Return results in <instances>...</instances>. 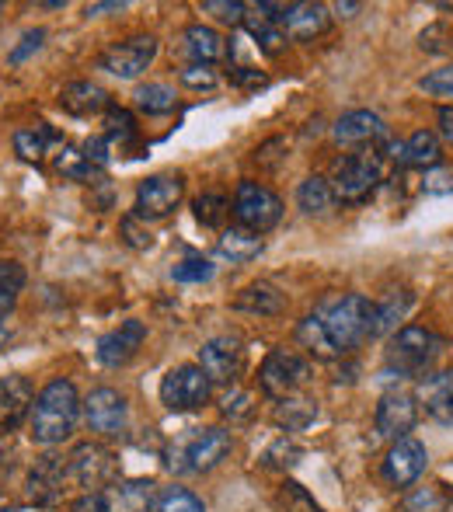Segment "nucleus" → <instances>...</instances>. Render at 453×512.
Returning a JSON list of instances; mask_svg holds the SVG:
<instances>
[{
	"mask_svg": "<svg viewBox=\"0 0 453 512\" xmlns=\"http://www.w3.org/2000/svg\"><path fill=\"white\" fill-rule=\"evenodd\" d=\"M84 411V401L77 398V387L70 380L56 377L35 394L32 415H28V436L39 446H56L74 436L77 418Z\"/></svg>",
	"mask_w": 453,
	"mask_h": 512,
	"instance_id": "obj_1",
	"label": "nucleus"
},
{
	"mask_svg": "<svg viewBox=\"0 0 453 512\" xmlns=\"http://www.w3.org/2000/svg\"><path fill=\"white\" fill-rule=\"evenodd\" d=\"M314 314L321 317L328 338L339 349V356L363 345L366 338H377V304L366 300L363 293H345V297L325 300Z\"/></svg>",
	"mask_w": 453,
	"mask_h": 512,
	"instance_id": "obj_2",
	"label": "nucleus"
},
{
	"mask_svg": "<svg viewBox=\"0 0 453 512\" xmlns=\"http://www.w3.org/2000/svg\"><path fill=\"white\" fill-rule=\"evenodd\" d=\"M384 182V154L380 150H356L335 161L332 168V192L342 203H363L373 189Z\"/></svg>",
	"mask_w": 453,
	"mask_h": 512,
	"instance_id": "obj_3",
	"label": "nucleus"
},
{
	"mask_svg": "<svg viewBox=\"0 0 453 512\" xmlns=\"http://www.w3.org/2000/svg\"><path fill=\"white\" fill-rule=\"evenodd\" d=\"M440 352L443 338L436 331L422 328V324H405L401 331H394L391 345H387V366L398 370L401 377H422Z\"/></svg>",
	"mask_w": 453,
	"mask_h": 512,
	"instance_id": "obj_4",
	"label": "nucleus"
},
{
	"mask_svg": "<svg viewBox=\"0 0 453 512\" xmlns=\"http://www.w3.org/2000/svg\"><path fill=\"white\" fill-rule=\"evenodd\" d=\"M230 446H234V439H230L227 429H220V425H213V429H196L189 439H182L178 446H171L168 450V467L171 471H213L217 464H224Z\"/></svg>",
	"mask_w": 453,
	"mask_h": 512,
	"instance_id": "obj_5",
	"label": "nucleus"
},
{
	"mask_svg": "<svg viewBox=\"0 0 453 512\" xmlns=\"http://www.w3.org/2000/svg\"><path fill=\"white\" fill-rule=\"evenodd\" d=\"M311 380V363L304 356L290 349H272L265 356L262 370H258V387H262L269 398H293L300 387Z\"/></svg>",
	"mask_w": 453,
	"mask_h": 512,
	"instance_id": "obj_6",
	"label": "nucleus"
},
{
	"mask_svg": "<svg viewBox=\"0 0 453 512\" xmlns=\"http://www.w3.org/2000/svg\"><path fill=\"white\" fill-rule=\"evenodd\" d=\"M234 216H237V227L251 230V234H265L279 223L283 216V203L272 189L258 182H241L234 192Z\"/></svg>",
	"mask_w": 453,
	"mask_h": 512,
	"instance_id": "obj_7",
	"label": "nucleus"
},
{
	"mask_svg": "<svg viewBox=\"0 0 453 512\" xmlns=\"http://www.w3.org/2000/svg\"><path fill=\"white\" fill-rule=\"evenodd\" d=\"M213 394V384L199 363H185V366H175V370L164 373L161 380V401L164 408L171 411H196L210 401Z\"/></svg>",
	"mask_w": 453,
	"mask_h": 512,
	"instance_id": "obj_8",
	"label": "nucleus"
},
{
	"mask_svg": "<svg viewBox=\"0 0 453 512\" xmlns=\"http://www.w3.org/2000/svg\"><path fill=\"white\" fill-rule=\"evenodd\" d=\"M67 471H70V478L81 488H88V492H105L109 485H115L119 467H115V457L105 446L81 443V446H74V453L67 457Z\"/></svg>",
	"mask_w": 453,
	"mask_h": 512,
	"instance_id": "obj_9",
	"label": "nucleus"
},
{
	"mask_svg": "<svg viewBox=\"0 0 453 512\" xmlns=\"http://www.w3.org/2000/svg\"><path fill=\"white\" fill-rule=\"evenodd\" d=\"M426 464H429L426 446H422L415 436H405V439H394L391 450L384 453L380 474H384V481L391 488H408L426 474Z\"/></svg>",
	"mask_w": 453,
	"mask_h": 512,
	"instance_id": "obj_10",
	"label": "nucleus"
},
{
	"mask_svg": "<svg viewBox=\"0 0 453 512\" xmlns=\"http://www.w3.org/2000/svg\"><path fill=\"white\" fill-rule=\"evenodd\" d=\"M154 56H157V39H154V35H133V39L115 42L112 49H105L102 60H98V67L109 70L112 77L129 81V77H140L143 70L154 63Z\"/></svg>",
	"mask_w": 453,
	"mask_h": 512,
	"instance_id": "obj_11",
	"label": "nucleus"
},
{
	"mask_svg": "<svg viewBox=\"0 0 453 512\" xmlns=\"http://www.w3.org/2000/svg\"><path fill=\"white\" fill-rule=\"evenodd\" d=\"M126 418H129V408H126V398L112 387H95V391L84 398V422H88L91 432L98 436L112 439L119 432H126Z\"/></svg>",
	"mask_w": 453,
	"mask_h": 512,
	"instance_id": "obj_12",
	"label": "nucleus"
},
{
	"mask_svg": "<svg viewBox=\"0 0 453 512\" xmlns=\"http://www.w3.org/2000/svg\"><path fill=\"white\" fill-rule=\"evenodd\" d=\"M199 370L210 377V384H237L244 370V345L230 335L210 338L199 349Z\"/></svg>",
	"mask_w": 453,
	"mask_h": 512,
	"instance_id": "obj_13",
	"label": "nucleus"
},
{
	"mask_svg": "<svg viewBox=\"0 0 453 512\" xmlns=\"http://www.w3.org/2000/svg\"><path fill=\"white\" fill-rule=\"evenodd\" d=\"M415 422H419V401L405 391H387L373 415L377 436L384 439H405L415 429Z\"/></svg>",
	"mask_w": 453,
	"mask_h": 512,
	"instance_id": "obj_14",
	"label": "nucleus"
},
{
	"mask_svg": "<svg viewBox=\"0 0 453 512\" xmlns=\"http://www.w3.org/2000/svg\"><path fill=\"white\" fill-rule=\"evenodd\" d=\"M185 182L182 175H150L136 189V216H168L171 209L182 203Z\"/></svg>",
	"mask_w": 453,
	"mask_h": 512,
	"instance_id": "obj_15",
	"label": "nucleus"
},
{
	"mask_svg": "<svg viewBox=\"0 0 453 512\" xmlns=\"http://www.w3.org/2000/svg\"><path fill=\"white\" fill-rule=\"evenodd\" d=\"M143 338H147V324L143 321H122L119 328L109 331V335H102L98 338V349H95V356H98V363L102 366H126L129 359L140 352V345H143Z\"/></svg>",
	"mask_w": 453,
	"mask_h": 512,
	"instance_id": "obj_16",
	"label": "nucleus"
},
{
	"mask_svg": "<svg viewBox=\"0 0 453 512\" xmlns=\"http://www.w3.org/2000/svg\"><path fill=\"white\" fill-rule=\"evenodd\" d=\"M67 460L60 457H42L35 460V467L28 471L25 481V495L32 506H53L63 495V478H67Z\"/></svg>",
	"mask_w": 453,
	"mask_h": 512,
	"instance_id": "obj_17",
	"label": "nucleus"
},
{
	"mask_svg": "<svg viewBox=\"0 0 453 512\" xmlns=\"http://www.w3.org/2000/svg\"><path fill=\"white\" fill-rule=\"evenodd\" d=\"M105 512H150L157 506V485L147 478L115 481L102 492Z\"/></svg>",
	"mask_w": 453,
	"mask_h": 512,
	"instance_id": "obj_18",
	"label": "nucleus"
},
{
	"mask_svg": "<svg viewBox=\"0 0 453 512\" xmlns=\"http://www.w3.org/2000/svg\"><path fill=\"white\" fill-rule=\"evenodd\" d=\"M328 25H332V14H328L325 4L300 0V4L283 7V32H286V39L307 42V39H314V35L328 32Z\"/></svg>",
	"mask_w": 453,
	"mask_h": 512,
	"instance_id": "obj_19",
	"label": "nucleus"
},
{
	"mask_svg": "<svg viewBox=\"0 0 453 512\" xmlns=\"http://www.w3.org/2000/svg\"><path fill=\"white\" fill-rule=\"evenodd\" d=\"M35 391L28 377H0V432H11L32 415Z\"/></svg>",
	"mask_w": 453,
	"mask_h": 512,
	"instance_id": "obj_20",
	"label": "nucleus"
},
{
	"mask_svg": "<svg viewBox=\"0 0 453 512\" xmlns=\"http://www.w3.org/2000/svg\"><path fill=\"white\" fill-rule=\"evenodd\" d=\"M415 401L426 408L429 418H436V422H443V425H453V370L429 373L426 380H419Z\"/></svg>",
	"mask_w": 453,
	"mask_h": 512,
	"instance_id": "obj_21",
	"label": "nucleus"
},
{
	"mask_svg": "<svg viewBox=\"0 0 453 512\" xmlns=\"http://www.w3.org/2000/svg\"><path fill=\"white\" fill-rule=\"evenodd\" d=\"M332 133L342 147H363V143H373V140H387V122L380 119L377 112L359 108V112L342 115V119L335 122Z\"/></svg>",
	"mask_w": 453,
	"mask_h": 512,
	"instance_id": "obj_22",
	"label": "nucleus"
},
{
	"mask_svg": "<svg viewBox=\"0 0 453 512\" xmlns=\"http://www.w3.org/2000/svg\"><path fill=\"white\" fill-rule=\"evenodd\" d=\"M60 108L67 115H77V119H88V115H98V112H109L112 102H109V91L98 88L91 81H74L60 91Z\"/></svg>",
	"mask_w": 453,
	"mask_h": 512,
	"instance_id": "obj_23",
	"label": "nucleus"
},
{
	"mask_svg": "<svg viewBox=\"0 0 453 512\" xmlns=\"http://www.w3.org/2000/svg\"><path fill=\"white\" fill-rule=\"evenodd\" d=\"M182 53L189 56L192 63H210L213 67V63L227 56V46L210 25H192V28H185V35H182Z\"/></svg>",
	"mask_w": 453,
	"mask_h": 512,
	"instance_id": "obj_24",
	"label": "nucleus"
},
{
	"mask_svg": "<svg viewBox=\"0 0 453 512\" xmlns=\"http://www.w3.org/2000/svg\"><path fill=\"white\" fill-rule=\"evenodd\" d=\"M283 307H286V297L272 283H251L234 297V310L258 314V317H272V314H279Z\"/></svg>",
	"mask_w": 453,
	"mask_h": 512,
	"instance_id": "obj_25",
	"label": "nucleus"
},
{
	"mask_svg": "<svg viewBox=\"0 0 453 512\" xmlns=\"http://www.w3.org/2000/svg\"><path fill=\"white\" fill-rule=\"evenodd\" d=\"M217 255L230 265H244V262H251V258L262 255V237L251 234V230H244V227H230L220 234Z\"/></svg>",
	"mask_w": 453,
	"mask_h": 512,
	"instance_id": "obj_26",
	"label": "nucleus"
},
{
	"mask_svg": "<svg viewBox=\"0 0 453 512\" xmlns=\"http://www.w3.org/2000/svg\"><path fill=\"white\" fill-rule=\"evenodd\" d=\"M440 157H443L440 136L419 129V133L408 136V143H401L398 161L405 164V168H436V164H440Z\"/></svg>",
	"mask_w": 453,
	"mask_h": 512,
	"instance_id": "obj_27",
	"label": "nucleus"
},
{
	"mask_svg": "<svg viewBox=\"0 0 453 512\" xmlns=\"http://www.w3.org/2000/svg\"><path fill=\"white\" fill-rule=\"evenodd\" d=\"M314 418H318V401H311V398H283L276 405V411H272V422L286 432L307 429Z\"/></svg>",
	"mask_w": 453,
	"mask_h": 512,
	"instance_id": "obj_28",
	"label": "nucleus"
},
{
	"mask_svg": "<svg viewBox=\"0 0 453 512\" xmlns=\"http://www.w3.org/2000/svg\"><path fill=\"white\" fill-rule=\"evenodd\" d=\"M297 338H300V345L311 352V356L339 359V349L332 345V338H328V331H325V324H321L318 314H307L304 321L297 324Z\"/></svg>",
	"mask_w": 453,
	"mask_h": 512,
	"instance_id": "obj_29",
	"label": "nucleus"
},
{
	"mask_svg": "<svg viewBox=\"0 0 453 512\" xmlns=\"http://www.w3.org/2000/svg\"><path fill=\"white\" fill-rule=\"evenodd\" d=\"M297 203H300L304 213H311V216L328 213V209L335 206L332 182H328V178H318V175L304 178V182H300V189H297Z\"/></svg>",
	"mask_w": 453,
	"mask_h": 512,
	"instance_id": "obj_30",
	"label": "nucleus"
},
{
	"mask_svg": "<svg viewBox=\"0 0 453 512\" xmlns=\"http://www.w3.org/2000/svg\"><path fill=\"white\" fill-rule=\"evenodd\" d=\"M412 304H415V297L408 290L387 293L384 304H377V335H391V331H398V324L408 317Z\"/></svg>",
	"mask_w": 453,
	"mask_h": 512,
	"instance_id": "obj_31",
	"label": "nucleus"
},
{
	"mask_svg": "<svg viewBox=\"0 0 453 512\" xmlns=\"http://www.w3.org/2000/svg\"><path fill=\"white\" fill-rule=\"evenodd\" d=\"M53 140H56V133L46 122H42V126L18 129V133H14V154H18L21 161H42V154H46V147Z\"/></svg>",
	"mask_w": 453,
	"mask_h": 512,
	"instance_id": "obj_32",
	"label": "nucleus"
},
{
	"mask_svg": "<svg viewBox=\"0 0 453 512\" xmlns=\"http://www.w3.org/2000/svg\"><path fill=\"white\" fill-rule=\"evenodd\" d=\"M175 102L178 98L168 84H143L133 95V105L140 108L143 115H168V112H175Z\"/></svg>",
	"mask_w": 453,
	"mask_h": 512,
	"instance_id": "obj_33",
	"label": "nucleus"
},
{
	"mask_svg": "<svg viewBox=\"0 0 453 512\" xmlns=\"http://www.w3.org/2000/svg\"><path fill=\"white\" fill-rule=\"evenodd\" d=\"M453 502V495L447 492V485H429V488H415L405 499L408 512H447Z\"/></svg>",
	"mask_w": 453,
	"mask_h": 512,
	"instance_id": "obj_34",
	"label": "nucleus"
},
{
	"mask_svg": "<svg viewBox=\"0 0 453 512\" xmlns=\"http://www.w3.org/2000/svg\"><path fill=\"white\" fill-rule=\"evenodd\" d=\"M154 512H206L203 499L199 495H192L189 488H164V492H157V506Z\"/></svg>",
	"mask_w": 453,
	"mask_h": 512,
	"instance_id": "obj_35",
	"label": "nucleus"
},
{
	"mask_svg": "<svg viewBox=\"0 0 453 512\" xmlns=\"http://www.w3.org/2000/svg\"><path fill=\"white\" fill-rule=\"evenodd\" d=\"M56 171H60L63 178H74V182H88L91 175H95V164L84 157V150L77 147H63L60 154H56Z\"/></svg>",
	"mask_w": 453,
	"mask_h": 512,
	"instance_id": "obj_36",
	"label": "nucleus"
},
{
	"mask_svg": "<svg viewBox=\"0 0 453 512\" xmlns=\"http://www.w3.org/2000/svg\"><path fill=\"white\" fill-rule=\"evenodd\" d=\"M192 209H196V220L203 223V227H224L230 203L220 196V192H203V196L192 203Z\"/></svg>",
	"mask_w": 453,
	"mask_h": 512,
	"instance_id": "obj_37",
	"label": "nucleus"
},
{
	"mask_svg": "<svg viewBox=\"0 0 453 512\" xmlns=\"http://www.w3.org/2000/svg\"><path fill=\"white\" fill-rule=\"evenodd\" d=\"M279 506H283V512H325L314 502V495L304 485H297V481H283L279 485Z\"/></svg>",
	"mask_w": 453,
	"mask_h": 512,
	"instance_id": "obj_38",
	"label": "nucleus"
},
{
	"mask_svg": "<svg viewBox=\"0 0 453 512\" xmlns=\"http://www.w3.org/2000/svg\"><path fill=\"white\" fill-rule=\"evenodd\" d=\"M300 457H304L300 443H293L290 436H279L276 443L262 453V467H279V471H286V467H293Z\"/></svg>",
	"mask_w": 453,
	"mask_h": 512,
	"instance_id": "obj_39",
	"label": "nucleus"
},
{
	"mask_svg": "<svg viewBox=\"0 0 453 512\" xmlns=\"http://www.w3.org/2000/svg\"><path fill=\"white\" fill-rule=\"evenodd\" d=\"M220 411H224V418H230V422H244V418L255 415V394L234 387V391H227L220 398Z\"/></svg>",
	"mask_w": 453,
	"mask_h": 512,
	"instance_id": "obj_40",
	"label": "nucleus"
},
{
	"mask_svg": "<svg viewBox=\"0 0 453 512\" xmlns=\"http://www.w3.org/2000/svg\"><path fill=\"white\" fill-rule=\"evenodd\" d=\"M171 279L175 283H206V279H213V265L203 255H189L171 269Z\"/></svg>",
	"mask_w": 453,
	"mask_h": 512,
	"instance_id": "obj_41",
	"label": "nucleus"
},
{
	"mask_svg": "<svg viewBox=\"0 0 453 512\" xmlns=\"http://www.w3.org/2000/svg\"><path fill=\"white\" fill-rule=\"evenodd\" d=\"M105 126H109V140H119V143H126V140H136V119L126 112V108H109L105 112Z\"/></svg>",
	"mask_w": 453,
	"mask_h": 512,
	"instance_id": "obj_42",
	"label": "nucleus"
},
{
	"mask_svg": "<svg viewBox=\"0 0 453 512\" xmlns=\"http://www.w3.org/2000/svg\"><path fill=\"white\" fill-rule=\"evenodd\" d=\"M182 84L192 91H213L220 84V74L210 63H189V67L182 70Z\"/></svg>",
	"mask_w": 453,
	"mask_h": 512,
	"instance_id": "obj_43",
	"label": "nucleus"
},
{
	"mask_svg": "<svg viewBox=\"0 0 453 512\" xmlns=\"http://www.w3.org/2000/svg\"><path fill=\"white\" fill-rule=\"evenodd\" d=\"M203 11L213 14L217 21H224V25H244V14H248V7L237 4V0H206Z\"/></svg>",
	"mask_w": 453,
	"mask_h": 512,
	"instance_id": "obj_44",
	"label": "nucleus"
},
{
	"mask_svg": "<svg viewBox=\"0 0 453 512\" xmlns=\"http://www.w3.org/2000/svg\"><path fill=\"white\" fill-rule=\"evenodd\" d=\"M419 88L426 91V95L453 98V63H447V67H440V70H433V74H426L419 81Z\"/></svg>",
	"mask_w": 453,
	"mask_h": 512,
	"instance_id": "obj_45",
	"label": "nucleus"
},
{
	"mask_svg": "<svg viewBox=\"0 0 453 512\" xmlns=\"http://www.w3.org/2000/svg\"><path fill=\"white\" fill-rule=\"evenodd\" d=\"M42 42H46V28H32V32H25L18 46L11 49V63H25L32 53H39Z\"/></svg>",
	"mask_w": 453,
	"mask_h": 512,
	"instance_id": "obj_46",
	"label": "nucleus"
},
{
	"mask_svg": "<svg viewBox=\"0 0 453 512\" xmlns=\"http://www.w3.org/2000/svg\"><path fill=\"white\" fill-rule=\"evenodd\" d=\"M21 286H25V269L18 262H0V293L18 297Z\"/></svg>",
	"mask_w": 453,
	"mask_h": 512,
	"instance_id": "obj_47",
	"label": "nucleus"
},
{
	"mask_svg": "<svg viewBox=\"0 0 453 512\" xmlns=\"http://www.w3.org/2000/svg\"><path fill=\"white\" fill-rule=\"evenodd\" d=\"M81 150H84V157L95 164V168H105V164H109V154H112V140H109V136H91Z\"/></svg>",
	"mask_w": 453,
	"mask_h": 512,
	"instance_id": "obj_48",
	"label": "nucleus"
},
{
	"mask_svg": "<svg viewBox=\"0 0 453 512\" xmlns=\"http://www.w3.org/2000/svg\"><path fill=\"white\" fill-rule=\"evenodd\" d=\"M419 46L426 49V53H443V49L450 46V35L443 25H429L426 32L419 35Z\"/></svg>",
	"mask_w": 453,
	"mask_h": 512,
	"instance_id": "obj_49",
	"label": "nucleus"
},
{
	"mask_svg": "<svg viewBox=\"0 0 453 512\" xmlns=\"http://www.w3.org/2000/svg\"><path fill=\"white\" fill-rule=\"evenodd\" d=\"M272 150H286V140H283V136H272V140H265L262 147L255 150V161L262 164V168H276V164L286 157V154H272Z\"/></svg>",
	"mask_w": 453,
	"mask_h": 512,
	"instance_id": "obj_50",
	"label": "nucleus"
},
{
	"mask_svg": "<svg viewBox=\"0 0 453 512\" xmlns=\"http://www.w3.org/2000/svg\"><path fill=\"white\" fill-rule=\"evenodd\" d=\"M422 189H426L429 196H447V192H453V171H429Z\"/></svg>",
	"mask_w": 453,
	"mask_h": 512,
	"instance_id": "obj_51",
	"label": "nucleus"
},
{
	"mask_svg": "<svg viewBox=\"0 0 453 512\" xmlns=\"http://www.w3.org/2000/svg\"><path fill=\"white\" fill-rule=\"evenodd\" d=\"M122 234H126L129 248H150V241H154V237H150V230L136 227V216H126V220H122Z\"/></svg>",
	"mask_w": 453,
	"mask_h": 512,
	"instance_id": "obj_52",
	"label": "nucleus"
},
{
	"mask_svg": "<svg viewBox=\"0 0 453 512\" xmlns=\"http://www.w3.org/2000/svg\"><path fill=\"white\" fill-rule=\"evenodd\" d=\"M230 81L241 84V88H262L265 74H262V70H251V67H234V70H230Z\"/></svg>",
	"mask_w": 453,
	"mask_h": 512,
	"instance_id": "obj_53",
	"label": "nucleus"
},
{
	"mask_svg": "<svg viewBox=\"0 0 453 512\" xmlns=\"http://www.w3.org/2000/svg\"><path fill=\"white\" fill-rule=\"evenodd\" d=\"M440 133L443 140L453 143V108H440Z\"/></svg>",
	"mask_w": 453,
	"mask_h": 512,
	"instance_id": "obj_54",
	"label": "nucleus"
},
{
	"mask_svg": "<svg viewBox=\"0 0 453 512\" xmlns=\"http://www.w3.org/2000/svg\"><path fill=\"white\" fill-rule=\"evenodd\" d=\"M122 7H126V4H91V7H88V14H91V18H98V14L122 11Z\"/></svg>",
	"mask_w": 453,
	"mask_h": 512,
	"instance_id": "obj_55",
	"label": "nucleus"
},
{
	"mask_svg": "<svg viewBox=\"0 0 453 512\" xmlns=\"http://www.w3.org/2000/svg\"><path fill=\"white\" fill-rule=\"evenodd\" d=\"M332 11L339 14V18H352V14L359 11V4H349V0H345V4H342V0H339V4H335Z\"/></svg>",
	"mask_w": 453,
	"mask_h": 512,
	"instance_id": "obj_56",
	"label": "nucleus"
},
{
	"mask_svg": "<svg viewBox=\"0 0 453 512\" xmlns=\"http://www.w3.org/2000/svg\"><path fill=\"white\" fill-rule=\"evenodd\" d=\"M14 300L18 297H11V293H0V317H7L14 310Z\"/></svg>",
	"mask_w": 453,
	"mask_h": 512,
	"instance_id": "obj_57",
	"label": "nucleus"
},
{
	"mask_svg": "<svg viewBox=\"0 0 453 512\" xmlns=\"http://www.w3.org/2000/svg\"><path fill=\"white\" fill-rule=\"evenodd\" d=\"M4 342H7V328L0 324V345H4Z\"/></svg>",
	"mask_w": 453,
	"mask_h": 512,
	"instance_id": "obj_58",
	"label": "nucleus"
},
{
	"mask_svg": "<svg viewBox=\"0 0 453 512\" xmlns=\"http://www.w3.org/2000/svg\"><path fill=\"white\" fill-rule=\"evenodd\" d=\"M0 512H14V509H0Z\"/></svg>",
	"mask_w": 453,
	"mask_h": 512,
	"instance_id": "obj_59",
	"label": "nucleus"
}]
</instances>
